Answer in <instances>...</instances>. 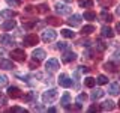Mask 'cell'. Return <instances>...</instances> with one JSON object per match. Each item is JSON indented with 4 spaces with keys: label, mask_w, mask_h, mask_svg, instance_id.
I'll use <instances>...</instances> for the list:
<instances>
[{
    "label": "cell",
    "mask_w": 120,
    "mask_h": 113,
    "mask_svg": "<svg viewBox=\"0 0 120 113\" xmlns=\"http://www.w3.org/2000/svg\"><path fill=\"white\" fill-rule=\"evenodd\" d=\"M57 97H59L57 90L50 89V90H47V92L42 93V101H44V104H52L56 100H57Z\"/></svg>",
    "instance_id": "obj_1"
},
{
    "label": "cell",
    "mask_w": 120,
    "mask_h": 113,
    "mask_svg": "<svg viewBox=\"0 0 120 113\" xmlns=\"http://www.w3.org/2000/svg\"><path fill=\"white\" fill-rule=\"evenodd\" d=\"M56 38H57V33H56L52 29H47V30L42 32V39L45 42H51V41L56 39Z\"/></svg>",
    "instance_id": "obj_2"
},
{
    "label": "cell",
    "mask_w": 120,
    "mask_h": 113,
    "mask_svg": "<svg viewBox=\"0 0 120 113\" xmlns=\"http://www.w3.org/2000/svg\"><path fill=\"white\" fill-rule=\"evenodd\" d=\"M45 68H47V71H50V73H54V71H57L60 68V63L57 59H48L47 63H45Z\"/></svg>",
    "instance_id": "obj_3"
},
{
    "label": "cell",
    "mask_w": 120,
    "mask_h": 113,
    "mask_svg": "<svg viewBox=\"0 0 120 113\" xmlns=\"http://www.w3.org/2000/svg\"><path fill=\"white\" fill-rule=\"evenodd\" d=\"M38 41H39V38H38V35H35V33H29L27 36L24 38V45H27V47H33V45L38 44Z\"/></svg>",
    "instance_id": "obj_4"
},
{
    "label": "cell",
    "mask_w": 120,
    "mask_h": 113,
    "mask_svg": "<svg viewBox=\"0 0 120 113\" xmlns=\"http://www.w3.org/2000/svg\"><path fill=\"white\" fill-rule=\"evenodd\" d=\"M59 85L63 86V88H71L72 86V80L69 78L68 74H60L59 75Z\"/></svg>",
    "instance_id": "obj_5"
},
{
    "label": "cell",
    "mask_w": 120,
    "mask_h": 113,
    "mask_svg": "<svg viewBox=\"0 0 120 113\" xmlns=\"http://www.w3.org/2000/svg\"><path fill=\"white\" fill-rule=\"evenodd\" d=\"M54 9H56V12H57L59 15H68V14H71V8L68 6V5H63V3H57V5L54 6Z\"/></svg>",
    "instance_id": "obj_6"
},
{
    "label": "cell",
    "mask_w": 120,
    "mask_h": 113,
    "mask_svg": "<svg viewBox=\"0 0 120 113\" xmlns=\"http://www.w3.org/2000/svg\"><path fill=\"white\" fill-rule=\"evenodd\" d=\"M8 95L12 98V100H18V98L22 97V93L17 86H11V88H8Z\"/></svg>",
    "instance_id": "obj_7"
},
{
    "label": "cell",
    "mask_w": 120,
    "mask_h": 113,
    "mask_svg": "<svg viewBox=\"0 0 120 113\" xmlns=\"http://www.w3.org/2000/svg\"><path fill=\"white\" fill-rule=\"evenodd\" d=\"M11 56H12L14 60H20V62H22V60L26 59V51L21 50V48H17V50H12Z\"/></svg>",
    "instance_id": "obj_8"
},
{
    "label": "cell",
    "mask_w": 120,
    "mask_h": 113,
    "mask_svg": "<svg viewBox=\"0 0 120 113\" xmlns=\"http://www.w3.org/2000/svg\"><path fill=\"white\" fill-rule=\"evenodd\" d=\"M81 20H82L81 15L74 14L72 17H69V20H68V24L72 26V27H77V26H80V24H81Z\"/></svg>",
    "instance_id": "obj_9"
},
{
    "label": "cell",
    "mask_w": 120,
    "mask_h": 113,
    "mask_svg": "<svg viewBox=\"0 0 120 113\" xmlns=\"http://www.w3.org/2000/svg\"><path fill=\"white\" fill-rule=\"evenodd\" d=\"M114 101H111V100H107V101H104L102 104H101V110H105V112H111V110H114Z\"/></svg>",
    "instance_id": "obj_10"
},
{
    "label": "cell",
    "mask_w": 120,
    "mask_h": 113,
    "mask_svg": "<svg viewBox=\"0 0 120 113\" xmlns=\"http://www.w3.org/2000/svg\"><path fill=\"white\" fill-rule=\"evenodd\" d=\"M77 59V54H75L74 51H66L65 54H63V57H62V60L65 63H69V62H74V60Z\"/></svg>",
    "instance_id": "obj_11"
},
{
    "label": "cell",
    "mask_w": 120,
    "mask_h": 113,
    "mask_svg": "<svg viewBox=\"0 0 120 113\" xmlns=\"http://www.w3.org/2000/svg\"><path fill=\"white\" fill-rule=\"evenodd\" d=\"M0 68L2 69H14V63L12 60H8V59H0Z\"/></svg>",
    "instance_id": "obj_12"
},
{
    "label": "cell",
    "mask_w": 120,
    "mask_h": 113,
    "mask_svg": "<svg viewBox=\"0 0 120 113\" xmlns=\"http://www.w3.org/2000/svg\"><path fill=\"white\" fill-rule=\"evenodd\" d=\"M45 50H42V48H36L35 51H33V59L35 60H44L45 59Z\"/></svg>",
    "instance_id": "obj_13"
},
{
    "label": "cell",
    "mask_w": 120,
    "mask_h": 113,
    "mask_svg": "<svg viewBox=\"0 0 120 113\" xmlns=\"http://www.w3.org/2000/svg\"><path fill=\"white\" fill-rule=\"evenodd\" d=\"M14 42H15L14 38H12V36H9V35H6V33L0 36V44H3V45H12Z\"/></svg>",
    "instance_id": "obj_14"
},
{
    "label": "cell",
    "mask_w": 120,
    "mask_h": 113,
    "mask_svg": "<svg viewBox=\"0 0 120 113\" xmlns=\"http://www.w3.org/2000/svg\"><path fill=\"white\" fill-rule=\"evenodd\" d=\"M108 92H110L111 93V95H119V93H120V85H119V83H111V85H110V88H108Z\"/></svg>",
    "instance_id": "obj_15"
},
{
    "label": "cell",
    "mask_w": 120,
    "mask_h": 113,
    "mask_svg": "<svg viewBox=\"0 0 120 113\" xmlns=\"http://www.w3.org/2000/svg\"><path fill=\"white\" fill-rule=\"evenodd\" d=\"M101 35L104 38H112L114 36V32H112V29H110L108 26H104V27L101 29Z\"/></svg>",
    "instance_id": "obj_16"
},
{
    "label": "cell",
    "mask_w": 120,
    "mask_h": 113,
    "mask_svg": "<svg viewBox=\"0 0 120 113\" xmlns=\"http://www.w3.org/2000/svg\"><path fill=\"white\" fill-rule=\"evenodd\" d=\"M104 93H105V92H104L102 89H96V90H93V92H92L90 100H92V101H96V100H99V98H102Z\"/></svg>",
    "instance_id": "obj_17"
},
{
    "label": "cell",
    "mask_w": 120,
    "mask_h": 113,
    "mask_svg": "<svg viewBox=\"0 0 120 113\" xmlns=\"http://www.w3.org/2000/svg\"><path fill=\"white\" fill-rule=\"evenodd\" d=\"M14 27H15V21L12 20V18H9L8 21H5V23L2 24V29H3V30H12Z\"/></svg>",
    "instance_id": "obj_18"
},
{
    "label": "cell",
    "mask_w": 120,
    "mask_h": 113,
    "mask_svg": "<svg viewBox=\"0 0 120 113\" xmlns=\"http://www.w3.org/2000/svg\"><path fill=\"white\" fill-rule=\"evenodd\" d=\"M15 11H12V9H5V11H2L0 12V17H3V18H12V17H15Z\"/></svg>",
    "instance_id": "obj_19"
},
{
    "label": "cell",
    "mask_w": 120,
    "mask_h": 113,
    "mask_svg": "<svg viewBox=\"0 0 120 113\" xmlns=\"http://www.w3.org/2000/svg\"><path fill=\"white\" fill-rule=\"evenodd\" d=\"M104 68H105L107 71H110V73H116V71H117V65H114L112 62H107V63L104 65Z\"/></svg>",
    "instance_id": "obj_20"
},
{
    "label": "cell",
    "mask_w": 120,
    "mask_h": 113,
    "mask_svg": "<svg viewBox=\"0 0 120 113\" xmlns=\"http://www.w3.org/2000/svg\"><path fill=\"white\" fill-rule=\"evenodd\" d=\"M84 85L87 86V88H93V86L96 85V78H93V77H87V78H84Z\"/></svg>",
    "instance_id": "obj_21"
},
{
    "label": "cell",
    "mask_w": 120,
    "mask_h": 113,
    "mask_svg": "<svg viewBox=\"0 0 120 113\" xmlns=\"http://www.w3.org/2000/svg\"><path fill=\"white\" fill-rule=\"evenodd\" d=\"M84 20H89V21L96 20V14L92 12V11H89V12H84Z\"/></svg>",
    "instance_id": "obj_22"
},
{
    "label": "cell",
    "mask_w": 120,
    "mask_h": 113,
    "mask_svg": "<svg viewBox=\"0 0 120 113\" xmlns=\"http://www.w3.org/2000/svg\"><path fill=\"white\" fill-rule=\"evenodd\" d=\"M92 32H95V27H93V26H84L82 30H81L82 35H90Z\"/></svg>",
    "instance_id": "obj_23"
},
{
    "label": "cell",
    "mask_w": 120,
    "mask_h": 113,
    "mask_svg": "<svg viewBox=\"0 0 120 113\" xmlns=\"http://www.w3.org/2000/svg\"><path fill=\"white\" fill-rule=\"evenodd\" d=\"M69 98H71L69 92H65V93H63V97H62V100H60V104H62V105H68V101H69Z\"/></svg>",
    "instance_id": "obj_24"
},
{
    "label": "cell",
    "mask_w": 120,
    "mask_h": 113,
    "mask_svg": "<svg viewBox=\"0 0 120 113\" xmlns=\"http://www.w3.org/2000/svg\"><path fill=\"white\" fill-rule=\"evenodd\" d=\"M101 18H102V21H108V23L112 21V15H111V14H108V12H105V11H104L102 14H101Z\"/></svg>",
    "instance_id": "obj_25"
},
{
    "label": "cell",
    "mask_w": 120,
    "mask_h": 113,
    "mask_svg": "<svg viewBox=\"0 0 120 113\" xmlns=\"http://www.w3.org/2000/svg\"><path fill=\"white\" fill-rule=\"evenodd\" d=\"M96 83H99V85H107V83H108V77H107V75H98Z\"/></svg>",
    "instance_id": "obj_26"
},
{
    "label": "cell",
    "mask_w": 120,
    "mask_h": 113,
    "mask_svg": "<svg viewBox=\"0 0 120 113\" xmlns=\"http://www.w3.org/2000/svg\"><path fill=\"white\" fill-rule=\"evenodd\" d=\"M80 6L81 8H92L93 2H92V0H80Z\"/></svg>",
    "instance_id": "obj_27"
},
{
    "label": "cell",
    "mask_w": 120,
    "mask_h": 113,
    "mask_svg": "<svg viewBox=\"0 0 120 113\" xmlns=\"http://www.w3.org/2000/svg\"><path fill=\"white\" fill-rule=\"evenodd\" d=\"M62 35L65 36V38H74V32H72V30H69V29H63L62 30Z\"/></svg>",
    "instance_id": "obj_28"
},
{
    "label": "cell",
    "mask_w": 120,
    "mask_h": 113,
    "mask_svg": "<svg viewBox=\"0 0 120 113\" xmlns=\"http://www.w3.org/2000/svg\"><path fill=\"white\" fill-rule=\"evenodd\" d=\"M47 23H50V24H52V26H59L62 21H60V20H57L56 17H50V18L47 20Z\"/></svg>",
    "instance_id": "obj_29"
},
{
    "label": "cell",
    "mask_w": 120,
    "mask_h": 113,
    "mask_svg": "<svg viewBox=\"0 0 120 113\" xmlns=\"http://www.w3.org/2000/svg\"><path fill=\"white\" fill-rule=\"evenodd\" d=\"M6 3H8L9 6L17 8V6H20V5H21V0H6Z\"/></svg>",
    "instance_id": "obj_30"
},
{
    "label": "cell",
    "mask_w": 120,
    "mask_h": 113,
    "mask_svg": "<svg viewBox=\"0 0 120 113\" xmlns=\"http://www.w3.org/2000/svg\"><path fill=\"white\" fill-rule=\"evenodd\" d=\"M6 85H8V77L5 74H0V88H3Z\"/></svg>",
    "instance_id": "obj_31"
},
{
    "label": "cell",
    "mask_w": 120,
    "mask_h": 113,
    "mask_svg": "<svg viewBox=\"0 0 120 113\" xmlns=\"http://www.w3.org/2000/svg\"><path fill=\"white\" fill-rule=\"evenodd\" d=\"M57 48H59V50H68V48H69V44H68V42H59Z\"/></svg>",
    "instance_id": "obj_32"
},
{
    "label": "cell",
    "mask_w": 120,
    "mask_h": 113,
    "mask_svg": "<svg viewBox=\"0 0 120 113\" xmlns=\"http://www.w3.org/2000/svg\"><path fill=\"white\" fill-rule=\"evenodd\" d=\"M11 112H20V113H29L27 109H22V107H12Z\"/></svg>",
    "instance_id": "obj_33"
},
{
    "label": "cell",
    "mask_w": 120,
    "mask_h": 113,
    "mask_svg": "<svg viewBox=\"0 0 120 113\" xmlns=\"http://www.w3.org/2000/svg\"><path fill=\"white\" fill-rule=\"evenodd\" d=\"M96 48H98L99 51H104L105 48H107V45H105L104 42H101V41H98V42H96Z\"/></svg>",
    "instance_id": "obj_34"
},
{
    "label": "cell",
    "mask_w": 120,
    "mask_h": 113,
    "mask_svg": "<svg viewBox=\"0 0 120 113\" xmlns=\"http://www.w3.org/2000/svg\"><path fill=\"white\" fill-rule=\"evenodd\" d=\"M86 100H87V95H86V93H80L78 98H77V103H84Z\"/></svg>",
    "instance_id": "obj_35"
},
{
    "label": "cell",
    "mask_w": 120,
    "mask_h": 113,
    "mask_svg": "<svg viewBox=\"0 0 120 113\" xmlns=\"http://www.w3.org/2000/svg\"><path fill=\"white\" fill-rule=\"evenodd\" d=\"M8 103V100H6V95H5V93H2V92H0V105H5Z\"/></svg>",
    "instance_id": "obj_36"
},
{
    "label": "cell",
    "mask_w": 120,
    "mask_h": 113,
    "mask_svg": "<svg viewBox=\"0 0 120 113\" xmlns=\"http://www.w3.org/2000/svg\"><path fill=\"white\" fill-rule=\"evenodd\" d=\"M33 98H35V93H33V92H30V93H27V95L24 97V100H26V101H32Z\"/></svg>",
    "instance_id": "obj_37"
},
{
    "label": "cell",
    "mask_w": 120,
    "mask_h": 113,
    "mask_svg": "<svg viewBox=\"0 0 120 113\" xmlns=\"http://www.w3.org/2000/svg\"><path fill=\"white\" fill-rule=\"evenodd\" d=\"M47 8H48L47 5H41L39 9H38V12H45V11H47Z\"/></svg>",
    "instance_id": "obj_38"
},
{
    "label": "cell",
    "mask_w": 120,
    "mask_h": 113,
    "mask_svg": "<svg viewBox=\"0 0 120 113\" xmlns=\"http://www.w3.org/2000/svg\"><path fill=\"white\" fill-rule=\"evenodd\" d=\"M114 3V0H102V5L107 6V5H112Z\"/></svg>",
    "instance_id": "obj_39"
},
{
    "label": "cell",
    "mask_w": 120,
    "mask_h": 113,
    "mask_svg": "<svg viewBox=\"0 0 120 113\" xmlns=\"http://www.w3.org/2000/svg\"><path fill=\"white\" fill-rule=\"evenodd\" d=\"M80 73L87 74V73H89V68H87V66H80Z\"/></svg>",
    "instance_id": "obj_40"
},
{
    "label": "cell",
    "mask_w": 120,
    "mask_h": 113,
    "mask_svg": "<svg viewBox=\"0 0 120 113\" xmlns=\"http://www.w3.org/2000/svg\"><path fill=\"white\" fill-rule=\"evenodd\" d=\"M114 59L116 60H120V50H116L114 51Z\"/></svg>",
    "instance_id": "obj_41"
},
{
    "label": "cell",
    "mask_w": 120,
    "mask_h": 113,
    "mask_svg": "<svg viewBox=\"0 0 120 113\" xmlns=\"http://www.w3.org/2000/svg\"><path fill=\"white\" fill-rule=\"evenodd\" d=\"M99 110V107H96V105H92V107L89 109V112H98Z\"/></svg>",
    "instance_id": "obj_42"
},
{
    "label": "cell",
    "mask_w": 120,
    "mask_h": 113,
    "mask_svg": "<svg viewBox=\"0 0 120 113\" xmlns=\"http://www.w3.org/2000/svg\"><path fill=\"white\" fill-rule=\"evenodd\" d=\"M5 54H6V51L3 50V48H0V57H3V56H5Z\"/></svg>",
    "instance_id": "obj_43"
},
{
    "label": "cell",
    "mask_w": 120,
    "mask_h": 113,
    "mask_svg": "<svg viewBox=\"0 0 120 113\" xmlns=\"http://www.w3.org/2000/svg\"><path fill=\"white\" fill-rule=\"evenodd\" d=\"M35 109H36V110H39V112H41V110H44L42 105H35Z\"/></svg>",
    "instance_id": "obj_44"
},
{
    "label": "cell",
    "mask_w": 120,
    "mask_h": 113,
    "mask_svg": "<svg viewBox=\"0 0 120 113\" xmlns=\"http://www.w3.org/2000/svg\"><path fill=\"white\" fill-rule=\"evenodd\" d=\"M48 112H50V113H54V112H56V109H54V107H51V109H48Z\"/></svg>",
    "instance_id": "obj_45"
},
{
    "label": "cell",
    "mask_w": 120,
    "mask_h": 113,
    "mask_svg": "<svg viewBox=\"0 0 120 113\" xmlns=\"http://www.w3.org/2000/svg\"><path fill=\"white\" fill-rule=\"evenodd\" d=\"M116 29H117V32H120V23H117V26H116Z\"/></svg>",
    "instance_id": "obj_46"
},
{
    "label": "cell",
    "mask_w": 120,
    "mask_h": 113,
    "mask_svg": "<svg viewBox=\"0 0 120 113\" xmlns=\"http://www.w3.org/2000/svg\"><path fill=\"white\" fill-rule=\"evenodd\" d=\"M117 14H119V15H120V6H119V8H117Z\"/></svg>",
    "instance_id": "obj_47"
},
{
    "label": "cell",
    "mask_w": 120,
    "mask_h": 113,
    "mask_svg": "<svg viewBox=\"0 0 120 113\" xmlns=\"http://www.w3.org/2000/svg\"><path fill=\"white\" fill-rule=\"evenodd\" d=\"M63 2H72V0H63Z\"/></svg>",
    "instance_id": "obj_48"
},
{
    "label": "cell",
    "mask_w": 120,
    "mask_h": 113,
    "mask_svg": "<svg viewBox=\"0 0 120 113\" xmlns=\"http://www.w3.org/2000/svg\"><path fill=\"white\" fill-rule=\"evenodd\" d=\"M119 107H120V101H119Z\"/></svg>",
    "instance_id": "obj_49"
}]
</instances>
